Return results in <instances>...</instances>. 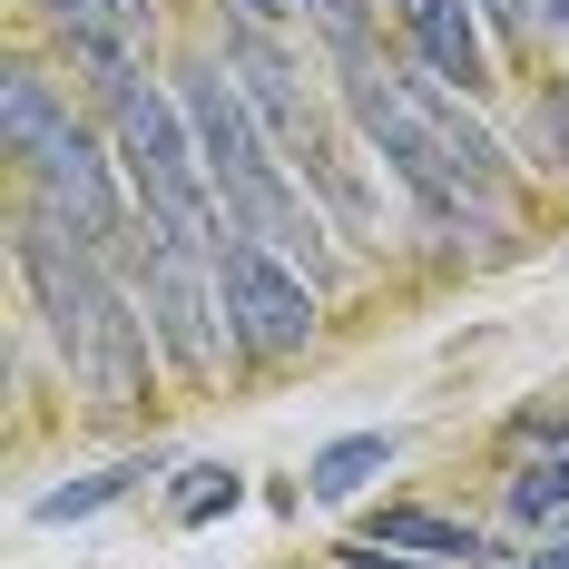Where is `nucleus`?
I'll return each mask as SVG.
<instances>
[{"instance_id":"obj_11","label":"nucleus","mask_w":569,"mask_h":569,"mask_svg":"<svg viewBox=\"0 0 569 569\" xmlns=\"http://www.w3.org/2000/svg\"><path fill=\"white\" fill-rule=\"evenodd\" d=\"M373 471H393V432H343V442H325V452H315L305 491H315V501H353Z\"/></svg>"},{"instance_id":"obj_12","label":"nucleus","mask_w":569,"mask_h":569,"mask_svg":"<svg viewBox=\"0 0 569 569\" xmlns=\"http://www.w3.org/2000/svg\"><path fill=\"white\" fill-rule=\"evenodd\" d=\"M236 501H246V471H227V461H187V481L168 491V511L187 520V530H207V520H227Z\"/></svg>"},{"instance_id":"obj_18","label":"nucleus","mask_w":569,"mask_h":569,"mask_svg":"<svg viewBox=\"0 0 569 569\" xmlns=\"http://www.w3.org/2000/svg\"><path fill=\"white\" fill-rule=\"evenodd\" d=\"M236 10H246V20H284L295 0H236Z\"/></svg>"},{"instance_id":"obj_15","label":"nucleus","mask_w":569,"mask_h":569,"mask_svg":"<svg viewBox=\"0 0 569 569\" xmlns=\"http://www.w3.org/2000/svg\"><path fill=\"white\" fill-rule=\"evenodd\" d=\"M520 148H530V158H540L550 177H569V79L530 99V118H520Z\"/></svg>"},{"instance_id":"obj_17","label":"nucleus","mask_w":569,"mask_h":569,"mask_svg":"<svg viewBox=\"0 0 569 569\" xmlns=\"http://www.w3.org/2000/svg\"><path fill=\"white\" fill-rule=\"evenodd\" d=\"M481 20H491V30H520V20H530V0H481Z\"/></svg>"},{"instance_id":"obj_7","label":"nucleus","mask_w":569,"mask_h":569,"mask_svg":"<svg viewBox=\"0 0 569 569\" xmlns=\"http://www.w3.org/2000/svg\"><path fill=\"white\" fill-rule=\"evenodd\" d=\"M393 20H402V40H412V59L432 79L481 89V0H393Z\"/></svg>"},{"instance_id":"obj_19","label":"nucleus","mask_w":569,"mask_h":569,"mask_svg":"<svg viewBox=\"0 0 569 569\" xmlns=\"http://www.w3.org/2000/svg\"><path fill=\"white\" fill-rule=\"evenodd\" d=\"M530 569H569V540H550V550H530Z\"/></svg>"},{"instance_id":"obj_5","label":"nucleus","mask_w":569,"mask_h":569,"mask_svg":"<svg viewBox=\"0 0 569 569\" xmlns=\"http://www.w3.org/2000/svg\"><path fill=\"white\" fill-rule=\"evenodd\" d=\"M118 158L109 148H99V138H89V128H59L50 148H40V168H30V187H40V217H50V227H69L79 236V246H99V256H118V246H128V197H118Z\"/></svg>"},{"instance_id":"obj_2","label":"nucleus","mask_w":569,"mask_h":569,"mask_svg":"<svg viewBox=\"0 0 569 569\" xmlns=\"http://www.w3.org/2000/svg\"><path fill=\"white\" fill-rule=\"evenodd\" d=\"M20 284H30V305H40V325H50L59 363H69V383L99 402V412H128V402L148 393V315H138V295H118L109 256L99 246H79L69 227L50 217H20Z\"/></svg>"},{"instance_id":"obj_10","label":"nucleus","mask_w":569,"mask_h":569,"mask_svg":"<svg viewBox=\"0 0 569 569\" xmlns=\"http://www.w3.org/2000/svg\"><path fill=\"white\" fill-rule=\"evenodd\" d=\"M363 540H383V550H412V560H471L481 540H471V520H452V511H422V501H402V511H373V530Z\"/></svg>"},{"instance_id":"obj_20","label":"nucleus","mask_w":569,"mask_h":569,"mask_svg":"<svg viewBox=\"0 0 569 569\" xmlns=\"http://www.w3.org/2000/svg\"><path fill=\"white\" fill-rule=\"evenodd\" d=\"M550 20H560V30H569V0H550Z\"/></svg>"},{"instance_id":"obj_1","label":"nucleus","mask_w":569,"mask_h":569,"mask_svg":"<svg viewBox=\"0 0 569 569\" xmlns=\"http://www.w3.org/2000/svg\"><path fill=\"white\" fill-rule=\"evenodd\" d=\"M343 109L353 128L393 158V177L422 197V217H442V227H491L501 217V197H511V168H501V148L471 128L452 79H432V69H383V59H343Z\"/></svg>"},{"instance_id":"obj_13","label":"nucleus","mask_w":569,"mask_h":569,"mask_svg":"<svg viewBox=\"0 0 569 569\" xmlns=\"http://www.w3.org/2000/svg\"><path fill=\"white\" fill-rule=\"evenodd\" d=\"M511 520H520V530H550V520H569V452L511 471Z\"/></svg>"},{"instance_id":"obj_8","label":"nucleus","mask_w":569,"mask_h":569,"mask_svg":"<svg viewBox=\"0 0 569 569\" xmlns=\"http://www.w3.org/2000/svg\"><path fill=\"white\" fill-rule=\"evenodd\" d=\"M59 128H69V109L50 99V79H40V69H10V89H0V148H10L20 168H40V148H50Z\"/></svg>"},{"instance_id":"obj_3","label":"nucleus","mask_w":569,"mask_h":569,"mask_svg":"<svg viewBox=\"0 0 569 569\" xmlns=\"http://www.w3.org/2000/svg\"><path fill=\"white\" fill-rule=\"evenodd\" d=\"M138 315H148V335L168 353L177 373H217V353H227V295H217V256H197V246H168L158 227H138Z\"/></svg>"},{"instance_id":"obj_9","label":"nucleus","mask_w":569,"mask_h":569,"mask_svg":"<svg viewBox=\"0 0 569 569\" xmlns=\"http://www.w3.org/2000/svg\"><path fill=\"white\" fill-rule=\"evenodd\" d=\"M148 471H158V461H148V452H128V461H109V471H89V481H59V491H40V501H30V520H40V530H69V520H99L109 501H128V491H138Z\"/></svg>"},{"instance_id":"obj_16","label":"nucleus","mask_w":569,"mask_h":569,"mask_svg":"<svg viewBox=\"0 0 569 569\" xmlns=\"http://www.w3.org/2000/svg\"><path fill=\"white\" fill-rule=\"evenodd\" d=\"M343 569H422V560H402V550H383V540H353V550H343Z\"/></svg>"},{"instance_id":"obj_14","label":"nucleus","mask_w":569,"mask_h":569,"mask_svg":"<svg viewBox=\"0 0 569 569\" xmlns=\"http://www.w3.org/2000/svg\"><path fill=\"white\" fill-rule=\"evenodd\" d=\"M305 20H315V40L335 50V69L343 59H373V0H295Z\"/></svg>"},{"instance_id":"obj_4","label":"nucleus","mask_w":569,"mask_h":569,"mask_svg":"<svg viewBox=\"0 0 569 569\" xmlns=\"http://www.w3.org/2000/svg\"><path fill=\"white\" fill-rule=\"evenodd\" d=\"M217 295H227V335L246 353H305L315 343V276L276 256V246H256V236H227V256H217Z\"/></svg>"},{"instance_id":"obj_6","label":"nucleus","mask_w":569,"mask_h":569,"mask_svg":"<svg viewBox=\"0 0 569 569\" xmlns=\"http://www.w3.org/2000/svg\"><path fill=\"white\" fill-rule=\"evenodd\" d=\"M40 10H50V30L69 40V59L99 69V99L138 69L128 50H138V30H148V0H40Z\"/></svg>"}]
</instances>
